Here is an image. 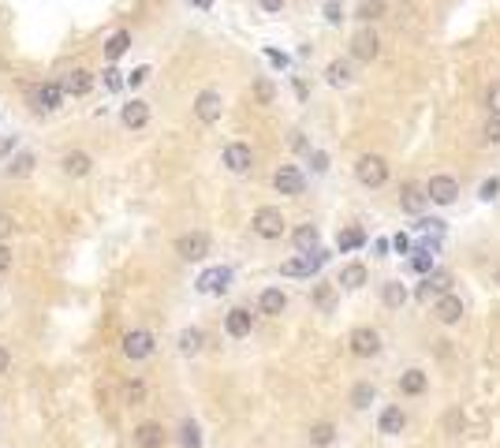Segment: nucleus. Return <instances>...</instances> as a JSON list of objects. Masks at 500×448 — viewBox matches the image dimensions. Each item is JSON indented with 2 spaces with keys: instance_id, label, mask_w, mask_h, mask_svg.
<instances>
[{
  "instance_id": "473e14b6",
  "label": "nucleus",
  "mask_w": 500,
  "mask_h": 448,
  "mask_svg": "<svg viewBox=\"0 0 500 448\" xmlns=\"http://www.w3.org/2000/svg\"><path fill=\"white\" fill-rule=\"evenodd\" d=\"M381 299H385V307H404L407 303V288L399 284V280H389V284L381 288Z\"/></svg>"
},
{
  "instance_id": "2f4dec72",
  "label": "nucleus",
  "mask_w": 500,
  "mask_h": 448,
  "mask_svg": "<svg viewBox=\"0 0 500 448\" xmlns=\"http://www.w3.org/2000/svg\"><path fill=\"white\" fill-rule=\"evenodd\" d=\"M355 15H359L362 23H374V19H381V15H385V0H359Z\"/></svg>"
},
{
  "instance_id": "9b49d317",
  "label": "nucleus",
  "mask_w": 500,
  "mask_h": 448,
  "mask_svg": "<svg viewBox=\"0 0 500 448\" xmlns=\"http://www.w3.org/2000/svg\"><path fill=\"white\" fill-rule=\"evenodd\" d=\"M433 318H437L441 325H459V318H463V299L459 295H441L437 303H433Z\"/></svg>"
},
{
  "instance_id": "dca6fc26",
  "label": "nucleus",
  "mask_w": 500,
  "mask_h": 448,
  "mask_svg": "<svg viewBox=\"0 0 500 448\" xmlns=\"http://www.w3.org/2000/svg\"><path fill=\"white\" fill-rule=\"evenodd\" d=\"M90 86H94V75H90L86 68H71L68 75H60V90H64V97H68V94L82 97V94H90Z\"/></svg>"
},
{
  "instance_id": "4be33fe9",
  "label": "nucleus",
  "mask_w": 500,
  "mask_h": 448,
  "mask_svg": "<svg viewBox=\"0 0 500 448\" xmlns=\"http://www.w3.org/2000/svg\"><path fill=\"white\" fill-rule=\"evenodd\" d=\"M284 307H288V295L280 292V288H265V292L258 295V310H261V314H269V318L284 314Z\"/></svg>"
},
{
  "instance_id": "58836bf2",
  "label": "nucleus",
  "mask_w": 500,
  "mask_h": 448,
  "mask_svg": "<svg viewBox=\"0 0 500 448\" xmlns=\"http://www.w3.org/2000/svg\"><path fill=\"white\" fill-rule=\"evenodd\" d=\"M146 400V385H142V381H131V385H127V404H142Z\"/></svg>"
},
{
  "instance_id": "6e6552de",
  "label": "nucleus",
  "mask_w": 500,
  "mask_h": 448,
  "mask_svg": "<svg viewBox=\"0 0 500 448\" xmlns=\"http://www.w3.org/2000/svg\"><path fill=\"white\" fill-rule=\"evenodd\" d=\"M456 194H459V184L452 176H433L429 187H426V198H429V202H437V206H452Z\"/></svg>"
},
{
  "instance_id": "7c9ffc66",
  "label": "nucleus",
  "mask_w": 500,
  "mask_h": 448,
  "mask_svg": "<svg viewBox=\"0 0 500 448\" xmlns=\"http://www.w3.org/2000/svg\"><path fill=\"white\" fill-rule=\"evenodd\" d=\"M179 444L183 448H202V429H198V422H191V419L179 422Z\"/></svg>"
},
{
  "instance_id": "423d86ee",
  "label": "nucleus",
  "mask_w": 500,
  "mask_h": 448,
  "mask_svg": "<svg viewBox=\"0 0 500 448\" xmlns=\"http://www.w3.org/2000/svg\"><path fill=\"white\" fill-rule=\"evenodd\" d=\"M321 262H325V251L299 254V258H288L284 265H280V273H284V277H310V273L321 269Z\"/></svg>"
},
{
  "instance_id": "4468645a",
  "label": "nucleus",
  "mask_w": 500,
  "mask_h": 448,
  "mask_svg": "<svg viewBox=\"0 0 500 448\" xmlns=\"http://www.w3.org/2000/svg\"><path fill=\"white\" fill-rule=\"evenodd\" d=\"M250 329H254V314H250L246 307L228 310V318H224V333H228L231 340H243V337H250Z\"/></svg>"
},
{
  "instance_id": "412c9836",
  "label": "nucleus",
  "mask_w": 500,
  "mask_h": 448,
  "mask_svg": "<svg viewBox=\"0 0 500 448\" xmlns=\"http://www.w3.org/2000/svg\"><path fill=\"white\" fill-rule=\"evenodd\" d=\"M164 437H169V434H164L161 422H142V426L135 429V444H139V448H161Z\"/></svg>"
},
{
  "instance_id": "49530a36",
  "label": "nucleus",
  "mask_w": 500,
  "mask_h": 448,
  "mask_svg": "<svg viewBox=\"0 0 500 448\" xmlns=\"http://www.w3.org/2000/svg\"><path fill=\"white\" fill-rule=\"evenodd\" d=\"M146 75H149V68H135V71L127 75V82H131V86H142V82H146Z\"/></svg>"
},
{
  "instance_id": "a211bd4d",
  "label": "nucleus",
  "mask_w": 500,
  "mask_h": 448,
  "mask_svg": "<svg viewBox=\"0 0 500 448\" xmlns=\"http://www.w3.org/2000/svg\"><path fill=\"white\" fill-rule=\"evenodd\" d=\"M351 53L359 56V60H374L377 53H381V41H377V34H374V30H359V34L351 38Z\"/></svg>"
},
{
  "instance_id": "bb28decb",
  "label": "nucleus",
  "mask_w": 500,
  "mask_h": 448,
  "mask_svg": "<svg viewBox=\"0 0 500 448\" xmlns=\"http://www.w3.org/2000/svg\"><path fill=\"white\" fill-rule=\"evenodd\" d=\"M332 441H336V426L332 422H314L310 426V444L314 448H329Z\"/></svg>"
},
{
  "instance_id": "7ed1b4c3",
  "label": "nucleus",
  "mask_w": 500,
  "mask_h": 448,
  "mask_svg": "<svg viewBox=\"0 0 500 448\" xmlns=\"http://www.w3.org/2000/svg\"><path fill=\"white\" fill-rule=\"evenodd\" d=\"M124 355L131 359V362H142V359H149L154 355V347H157V340H154V333L149 329H131V333L124 337Z\"/></svg>"
},
{
  "instance_id": "72a5a7b5",
  "label": "nucleus",
  "mask_w": 500,
  "mask_h": 448,
  "mask_svg": "<svg viewBox=\"0 0 500 448\" xmlns=\"http://www.w3.org/2000/svg\"><path fill=\"white\" fill-rule=\"evenodd\" d=\"M34 154H19V157H11V164H8V176H15V179H23V176H30L34 172Z\"/></svg>"
},
{
  "instance_id": "c9c22d12",
  "label": "nucleus",
  "mask_w": 500,
  "mask_h": 448,
  "mask_svg": "<svg viewBox=\"0 0 500 448\" xmlns=\"http://www.w3.org/2000/svg\"><path fill=\"white\" fill-rule=\"evenodd\" d=\"M325 79L332 82V86H344V82H347V79H351V68H347V64H344V60H332V64H329V68H325Z\"/></svg>"
},
{
  "instance_id": "a19ab883",
  "label": "nucleus",
  "mask_w": 500,
  "mask_h": 448,
  "mask_svg": "<svg viewBox=\"0 0 500 448\" xmlns=\"http://www.w3.org/2000/svg\"><path fill=\"white\" fill-rule=\"evenodd\" d=\"M496 191H500V179H496V176H489V179H486V184H481V187H478V194H481V198H486V202H489V198H496Z\"/></svg>"
},
{
  "instance_id": "2eb2a0df",
  "label": "nucleus",
  "mask_w": 500,
  "mask_h": 448,
  "mask_svg": "<svg viewBox=\"0 0 500 448\" xmlns=\"http://www.w3.org/2000/svg\"><path fill=\"white\" fill-rule=\"evenodd\" d=\"M404 426H407V414H404V407L399 404H389V407H381V414H377V429L385 437H396V434H404Z\"/></svg>"
},
{
  "instance_id": "b1692460",
  "label": "nucleus",
  "mask_w": 500,
  "mask_h": 448,
  "mask_svg": "<svg viewBox=\"0 0 500 448\" xmlns=\"http://www.w3.org/2000/svg\"><path fill=\"white\" fill-rule=\"evenodd\" d=\"M90 169H94V161H90V154H86V149H71V154L64 157V172H68V176H75V179L90 176Z\"/></svg>"
},
{
  "instance_id": "09e8293b",
  "label": "nucleus",
  "mask_w": 500,
  "mask_h": 448,
  "mask_svg": "<svg viewBox=\"0 0 500 448\" xmlns=\"http://www.w3.org/2000/svg\"><path fill=\"white\" fill-rule=\"evenodd\" d=\"M314 299H318V307H329V299H332V288H329V284H321L318 292H314Z\"/></svg>"
},
{
  "instance_id": "f03ea898",
  "label": "nucleus",
  "mask_w": 500,
  "mask_h": 448,
  "mask_svg": "<svg viewBox=\"0 0 500 448\" xmlns=\"http://www.w3.org/2000/svg\"><path fill=\"white\" fill-rule=\"evenodd\" d=\"M250 228H254L261 239H280V236H284V228H288V221H284V213H280V209L261 206L254 213V221H250Z\"/></svg>"
},
{
  "instance_id": "8fccbe9b",
  "label": "nucleus",
  "mask_w": 500,
  "mask_h": 448,
  "mask_svg": "<svg viewBox=\"0 0 500 448\" xmlns=\"http://www.w3.org/2000/svg\"><path fill=\"white\" fill-rule=\"evenodd\" d=\"M8 367H11V355H8V347L0 344V374H8Z\"/></svg>"
},
{
  "instance_id": "6ab92c4d",
  "label": "nucleus",
  "mask_w": 500,
  "mask_h": 448,
  "mask_svg": "<svg viewBox=\"0 0 500 448\" xmlns=\"http://www.w3.org/2000/svg\"><path fill=\"white\" fill-rule=\"evenodd\" d=\"M426 187H419V184H407L404 191H399V209L404 213H422L426 209Z\"/></svg>"
},
{
  "instance_id": "603ef678",
  "label": "nucleus",
  "mask_w": 500,
  "mask_h": 448,
  "mask_svg": "<svg viewBox=\"0 0 500 448\" xmlns=\"http://www.w3.org/2000/svg\"><path fill=\"white\" fill-rule=\"evenodd\" d=\"M258 4H261L265 11H280V8H284V0H258Z\"/></svg>"
},
{
  "instance_id": "c756f323",
  "label": "nucleus",
  "mask_w": 500,
  "mask_h": 448,
  "mask_svg": "<svg viewBox=\"0 0 500 448\" xmlns=\"http://www.w3.org/2000/svg\"><path fill=\"white\" fill-rule=\"evenodd\" d=\"M374 396H377V389L370 385V381H359V385L351 389V407L355 411H366V407L374 404Z\"/></svg>"
},
{
  "instance_id": "ddd939ff",
  "label": "nucleus",
  "mask_w": 500,
  "mask_h": 448,
  "mask_svg": "<svg viewBox=\"0 0 500 448\" xmlns=\"http://www.w3.org/2000/svg\"><path fill=\"white\" fill-rule=\"evenodd\" d=\"M448 288H452V273H426V280H422V284H419V292H414V295H419L422 299V303H429V299H441V295H448Z\"/></svg>"
},
{
  "instance_id": "39448f33",
  "label": "nucleus",
  "mask_w": 500,
  "mask_h": 448,
  "mask_svg": "<svg viewBox=\"0 0 500 448\" xmlns=\"http://www.w3.org/2000/svg\"><path fill=\"white\" fill-rule=\"evenodd\" d=\"M176 254L183 262H202L209 254V236L206 232H187V236L176 239Z\"/></svg>"
},
{
  "instance_id": "79ce46f5",
  "label": "nucleus",
  "mask_w": 500,
  "mask_h": 448,
  "mask_svg": "<svg viewBox=\"0 0 500 448\" xmlns=\"http://www.w3.org/2000/svg\"><path fill=\"white\" fill-rule=\"evenodd\" d=\"M481 135H486V142H489V146H496V142H500V120H489Z\"/></svg>"
},
{
  "instance_id": "4c0bfd02",
  "label": "nucleus",
  "mask_w": 500,
  "mask_h": 448,
  "mask_svg": "<svg viewBox=\"0 0 500 448\" xmlns=\"http://www.w3.org/2000/svg\"><path fill=\"white\" fill-rule=\"evenodd\" d=\"M254 94H258V101H261V105H269V101H273V82L258 79V82H254Z\"/></svg>"
},
{
  "instance_id": "5fc2aeb1",
  "label": "nucleus",
  "mask_w": 500,
  "mask_h": 448,
  "mask_svg": "<svg viewBox=\"0 0 500 448\" xmlns=\"http://www.w3.org/2000/svg\"><path fill=\"white\" fill-rule=\"evenodd\" d=\"M493 277H496V280H500V269H496V273H493Z\"/></svg>"
},
{
  "instance_id": "e433bc0d",
  "label": "nucleus",
  "mask_w": 500,
  "mask_h": 448,
  "mask_svg": "<svg viewBox=\"0 0 500 448\" xmlns=\"http://www.w3.org/2000/svg\"><path fill=\"white\" fill-rule=\"evenodd\" d=\"M411 269L414 273H433V254H426V251H414V258H411Z\"/></svg>"
},
{
  "instance_id": "c85d7f7f",
  "label": "nucleus",
  "mask_w": 500,
  "mask_h": 448,
  "mask_svg": "<svg viewBox=\"0 0 500 448\" xmlns=\"http://www.w3.org/2000/svg\"><path fill=\"white\" fill-rule=\"evenodd\" d=\"M127 49H131V34H127V30H116V34L105 41V56L109 60H120Z\"/></svg>"
},
{
  "instance_id": "393cba45",
  "label": "nucleus",
  "mask_w": 500,
  "mask_h": 448,
  "mask_svg": "<svg viewBox=\"0 0 500 448\" xmlns=\"http://www.w3.org/2000/svg\"><path fill=\"white\" fill-rule=\"evenodd\" d=\"M291 239H295V251H299V254H314V251H318V239H321V236H318V228H314V224H303V228H295Z\"/></svg>"
},
{
  "instance_id": "a878e982",
  "label": "nucleus",
  "mask_w": 500,
  "mask_h": 448,
  "mask_svg": "<svg viewBox=\"0 0 500 448\" xmlns=\"http://www.w3.org/2000/svg\"><path fill=\"white\" fill-rule=\"evenodd\" d=\"M202 344H206L202 329H183V333H179V352L183 355H198V352H202Z\"/></svg>"
},
{
  "instance_id": "ea45409f",
  "label": "nucleus",
  "mask_w": 500,
  "mask_h": 448,
  "mask_svg": "<svg viewBox=\"0 0 500 448\" xmlns=\"http://www.w3.org/2000/svg\"><path fill=\"white\" fill-rule=\"evenodd\" d=\"M486 105H489V116L493 120H500V82L489 90V97H486Z\"/></svg>"
},
{
  "instance_id": "3c124183",
  "label": "nucleus",
  "mask_w": 500,
  "mask_h": 448,
  "mask_svg": "<svg viewBox=\"0 0 500 448\" xmlns=\"http://www.w3.org/2000/svg\"><path fill=\"white\" fill-rule=\"evenodd\" d=\"M8 265H11V251H8V247H4V243H0V273H4V269H8Z\"/></svg>"
},
{
  "instance_id": "37998d69",
  "label": "nucleus",
  "mask_w": 500,
  "mask_h": 448,
  "mask_svg": "<svg viewBox=\"0 0 500 448\" xmlns=\"http://www.w3.org/2000/svg\"><path fill=\"white\" fill-rule=\"evenodd\" d=\"M389 247H392L396 254H407V251H411V239L404 236V232H399V236H392V243H389Z\"/></svg>"
},
{
  "instance_id": "9d476101",
  "label": "nucleus",
  "mask_w": 500,
  "mask_h": 448,
  "mask_svg": "<svg viewBox=\"0 0 500 448\" xmlns=\"http://www.w3.org/2000/svg\"><path fill=\"white\" fill-rule=\"evenodd\" d=\"M273 187L280 191V194H303V187H306V179H303V172L295 169V164H280L276 169V176H273Z\"/></svg>"
},
{
  "instance_id": "5701e85b",
  "label": "nucleus",
  "mask_w": 500,
  "mask_h": 448,
  "mask_svg": "<svg viewBox=\"0 0 500 448\" xmlns=\"http://www.w3.org/2000/svg\"><path fill=\"white\" fill-rule=\"evenodd\" d=\"M120 120H124V127H131V131H139V127H146V120H149V105L146 101H127L124 105V112H120Z\"/></svg>"
},
{
  "instance_id": "cd10ccee",
  "label": "nucleus",
  "mask_w": 500,
  "mask_h": 448,
  "mask_svg": "<svg viewBox=\"0 0 500 448\" xmlns=\"http://www.w3.org/2000/svg\"><path fill=\"white\" fill-rule=\"evenodd\" d=\"M340 284L344 288H362L366 284V265H359V262H351V265H344V269H340Z\"/></svg>"
},
{
  "instance_id": "f257e3e1",
  "label": "nucleus",
  "mask_w": 500,
  "mask_h": 448,
  "mask_svg": "<svg viewBox=\"0 0 500 448\" xmlns=\"http://www.w3.org/2000/svg\"><path fill=\"white\" fill-rule=\"evenodd\" d=\"M355 176H359L362 187H385L389 164H385V157H377V154H362L355 161Z\"/></svg>"
},
{
  "instance_id": "1a4fd4ad",
  "label": "nucleus",
  "mask_w": 500,
  "mask_h": 448,
  "mask_svg": "<svg viewBox=\"0 0 500 448\" xmlns=\"http://www.w3.org/2000/svg\"><path fill=\"white\" fill-rule=\"evenodd\" d=\"M231 288V269L228 265H216V269H206L202 277H198V292L206 295H224Z\"/></svg>"
},
{
  "instance_id": "de8ad7c7",
  "label": "nucleus",
  "mask_w": 500,
  "mask_h": 448,
  "mask_svg": "<svg viewBox=\"0 0 500 448\" xmlns=\"http://www.w3.org/2000/svg\"><path fill=\"white\" fill-rule=\"evenodd\" d=\"M105 86H109V90H120V86H124L120 71H105Z\"/></svg>"
},
{
  "instance_id": "f704fd0d",
  "label": "nucleus",
  "mask_w": 500,
  "mask_h": 448,
  "mask_svg": "<svg viewBox=\"0 0 500 448\" xmlns=\"http://www.w3.org/2000/svg\"><path fill=\"white\" fill-rule=\"evenodd\" d=\"M362 243H366V232L362 228H344L340 236H336L340 251H355V247H362Z\"/></svg>"
},
{
  "instance_id": "f8f14e48",
  "label": "nucleus",
  "mask_w": 500,
  "mask_h": 448,
  "mask_svg": "<svg viewBox=\"0 0 500 448\" xmlns=\"http://www.w3.org/2000/svg\"><path fill=\"white\" fill-rule=\"evenodd\" d=\"M221 109H224V101H221V94H216V90H202L194 97V112H198V120H202V124H216V120H221Z\"/></svg>"
},
{
  "instance_id": "f3484780",
  "label": "nucleus",
  "mask_w": 500,
  "mask_h": 448,
  "mask_svg": "<svg viewBox=\"0 0 500 448\" xmlns=\"http://www.w3.org/2000/svg\"><path fill=\"white\" fill-rule=\"evenodd\" d=\"M30 101H34L41 112H53L64 105V90H60V82H41V86L30 94Z\"/></svg>"
},
{
  "instance_id": "a18cd8bd",
  "label": "nucleus",
  "mask_w": 500,
  "mask_h": 448,
  "mask_svg": "<svg viewBox=\"0 0 500 448\" xmlns=\"http://www.w3.org/2000/svg\"><path fill=\"white\" fill-rule=\"evenodd\" d=\"M310 161H314V172H325V169H329V157L321 154V149H314V154H310Z\"/></svg>"
},
{
  "instance_id": "aec40b11",
  "label": "nucleus",
  "mask_w": 500,
  "mask_h": 448,
  "mask_svg": "<svg viewBox=\"0 0 500 448\" xmlns=\"http://www.w3.org/2000/svg\"><path fill=\"white\" fill-rule=\"evenodd\" d=\"M426 385H429V377H426V370H419V367H411V370L399 374V392H404V396H422Z\"/></svg>"
},
{
  "instance_id": "0eeeda50",
  "label": "nucleus",
  "mask_w": 500,
  "mask_h": 448,
  "mask_svg": "<svg viewBox=\"0 0 500 448\" xmlns=\"http://www.w3.org/2000/svg\"><path fill=\"white\" fill-rule=\"evenodd\" d=\"M221 161H224V169H228V172H250V164H254V154H250V146H246V142H228V146H224V154H221Z\"/></svg>"
},
{
  "instance_id": "864d4df0",
  "label": "nucleus",
  "mask_w": 500,
  "mask_h": 448,
  "mask_svg": "<svg viewBox=\"0 0 500 448\" xmlns=\"http://www.w3.org/2000/svg\"><path fill=\"white\" fill-rule=\"evenodd\" d=\"M11 232V217H4V213H0V236H8Z\"/></svg>"
},
{
  "instance_id": "20e7f679",
  "label": "nucleus",
  "mask_w": 500,
  "mask_h": 448,
  "mask_svg": "<svg viewBox=\"0 0 500 448\" xmlns=\"http://www.w3.org/2000/svg\"><path fill=\"white\" fill-rule=\"evenodd\" d=\"M347 347H351V355H359V359H374L381 352V333L370 325H359V329H351V337H347Z\"/></svg>"
},
{
  "instance_id": "c03bdc74",
  "label": "nucleus",
  "mask_w": 500,
  "mask_h": 448,
  "mask_svg": "<svg viewBox=\"0 0 500 448\" xmlns=\"http://www.w3.org/2000/svg\"><path fill=\"white\" fill-rule=\"evenodd\" d=\"M325 19H329V23H340V19H344V15H340V4H336V0H329V4H325Z\"/></svg>"
}]
</instances>
